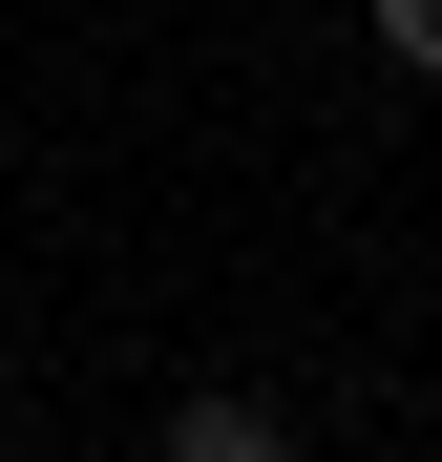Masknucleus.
I'll list each match as a JSON object with an SVG mask.
<instances>
[{"label": "nucleus", "instance_id": "f257e3e1", "mask_svg": "<svg viewBox=\"0 0 442 462\" xmlns=\"http://www.w3.org/2000/svg\"><path fill=\"white\" fill-rule=\"evenodd\" d=\"M147 462H295V420H274V400H232V378H211V400H169V420H147Z\"/></svg>", "mask_w": 442, "mask_h": 462}, {"label": "nucleus", "instance_id": "f03ea898", "mask_svg": "<svg viewBox=\"0 0 442 462\" xmlns=\"http://www.w3.org/2000/svg\"><path fill=\"white\" fill-rule=\"evenodd\" d=\"M380 63H400V85H442V0H380Z\"/></svg>", "mask_w": 442, "mask_h": 462}]
</instances>
